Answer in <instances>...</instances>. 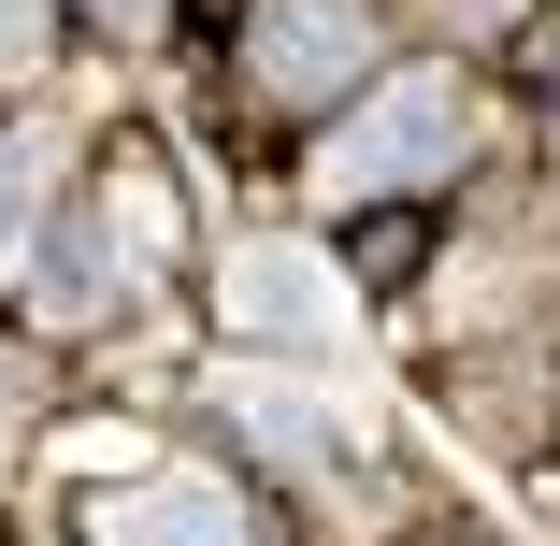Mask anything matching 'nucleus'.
Listing matches in <instances>:
<instances>
[{
	"mask_svg": "<svg viewBox=\"0 0 560 546\" xmlns=\"http://www.w3.org/2000/svg\"><path fill=\"white\" fill-rule=\"evenodd\" d=\"M101 288H116V274H101V231H58V245H44V302H58V316H86Z\"/></svg>",
	"mask_w": 560,
	"mask_h": 546,
	"instance_id": "0eeeda50",
	"label": "nucleus"
},
{
	"mask_svg": "<svg viewBox=\"0 0 560 546\" xmlns=\"http://www.w3.org/2000/svg\"><path fill=\"white\" fill-rule=\"evenodd\" d=\"M101 546H273L245 489H215V475H144V489H101L86 518Z\"/></svg>",
	"mask_w": 560,
	"mask_h": 546,
	"instance_id": "20e7f679",
	"label": "nucleus"
},
{
	"mask_svg": "<svg viewBox=\"0 0 560 546\" xmlns=\"http://www.w3.org/2000/svg\"><path fill=\"white\" fill-rule=\"evenodd\" d=\"M44 58V0H0V72H30Z\"/></svg>",
	"mask_w": 560,
	"mask_h": 546,
	"instance_id": "6e6552de",
	"label": "nucleus"
},
{
	"mask_svg": "<svg viewBox=\"0 0 560 546\" xmlns=\"http://www.w3.org/2000/svg\"><path fill=\"white\" fill-rule=\"evenodd\" d=\"M86 15H101V30H116V44H144V30L173 15V0H86Z\"/></svg>",
	"mask_w": 560,
	"mask_h": 546,
	"instance_id": "1a4fd4ad",
	"label": "nucleus"
},
{
	"mask_svg": "<svg viewBox=\"0 0 560 546\" xmlns=\"http://www.w3.org/2000/svg\"><path fill=\"white\" fill-rule=\"evenodd\" d=\"M546 72H560V44H546Z\"/></svg>",
	"mask_w": 560,
	"mask_h": 546,
	"instance_id": "9d476101",
	"label": "nucleus"
},
{
	"mask_svg": "<svg viewBox=\"0 0 560 546\" xmlns=\"http://www.w3.org/2000/svg\"><path fill=\"white\" fill-rule=\"evenodd\" d=\"M231 417H245V446H273L288 475H360L374 461V417L360 403H302L273 374H231Z\"/></svg>",
	"mask_w": 560,
	"mask_h": 546,
	"instance_id": "39448f33",
	"label": "nucleus"
},
{
	"mask_svg": "<svg viewBox=\"0 0 560 546\" xmlns=\"http://www.w3.org/2000/svg\"><path fill=\"white\" fill-rule=\"evenodd\" d=\"M460 130H475V101L445 86V72H402V86H374L360 116L316 144V187H330V201H388V187H431L445 159H460Z\"/></svg>",
	"mask_w": 560,
	"mask_h": 546,
	"instance_id": "f257e3e1",
	"label": "nucleus"
},
{
	"mask_svg": "<svg viewBox=\"0 0 560 546\" xmlns=\"http://www.w3.org/2000/svg\"><path fill=\"white\" fill-rule=\"evenodd\" d=\"M360 58H374V15H360V0H273V15L245 30V72H259L273 101L360 86Z\"/></svg>",
	"mask_w": 560,
	"mask_h": 546,
	"instance_id": "7ed1b4c3",
	"label": "nucleus"
},
{
	"mask_svg": "<svg viewBox=\"0 0 560 546\" xmlns=\"http://www.w3.org/2000/svg\"><path fill=\"white\" fill-rule=\"evenodd\" d=\"M215 302H231V332H259V346H360V288L330 259H302V245H245L215 274Z\"/></svg>",
	"mask_w": 560,
	"mask_h": 546,
	"instance_id": "f03ea898",
	"label": "nucleus"
},
{
	"mask_svg": "<svg viewBox=\"0 0 560 546\" xmlns=\"http://www.w3.org/2000/svg\"><path fill=\"white\" fill-rule=\"evenodd\" d=\"M30 216H44V144H30V130H0V274L30 259Z\"/></svg>",
	"mask_w": 560,
	"mask_h": 546,
	"instance_id": "423d86ee",
	"label": "nucleus"
}]
</instances>
